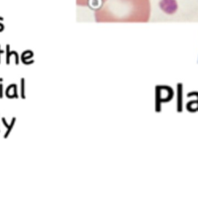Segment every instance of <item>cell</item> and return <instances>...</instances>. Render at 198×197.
<instances>
[{"instance_id": "obj_1", "label": "cell", "mask_w": 198, "mask_h": 197, "mask_svg": "<svg viewBox=\"0 0 198 197\" xmlns=\"http://www.w3.org/2000/svg\"><path fill=\"white\" fill-rule=\"evenodd\" d=\"M150 0H105L95 8L97 22H148Z\"/></svg>"}, {"instance_id": "obj_2", "label": "cell", "mask_w": 198, "mask_h": 197, "mask_svg": "<svg viewBox=\"0 0 198 197\" xmlns=\"http://www.w3.org/2000/svg\"><path fill=\"white\" fill-rule=\"evenodd\" d=\"M105 0H78V3L81 5H86L91 8H97Z\"/></svg>"}, {"instance_id": "obj_3", "label": "cell", "mask_w": 198, "mask_h": 197, "mask_svg": "<svg viewBox=\"0 0 198 197\" xmlns=\"http://www.w3.org/2000/svg\"><path fill=\"white\" fill-rule=\"evenodd\" d=\"M6 47H7V58H6V63H7V65H9V63H10V56L11 54H14L15 55H16V65H18L19 64V56H18V54L16 51L10 52V51H9L10 46L9 45H7Z\"/></svg>"}, {"instance_id": "obj_4", "label": "cell", "mask_w": 198, "mask_h": 197, "mask_svg": "<svg viewBox=\"0 0 198 197\" xmlns=\"http://www.w3.org/2000/svg\"><path fill=\"white\" fill-rule=\"evenodd\" d=\"M3 123H4V124H5V127H7V128H8L7 132H6L5 135H4V137H5V138H6V137H7L8 135H9V134H10V130H11V129H12V127H13V124H14L15 121H16V118H13V119H12V123H11V124H10V127L8 126L7 123H5V119H4V118H3Z\"/></svg>"}, {"instance_id": "obj_5", "label": "cell", "mask_w": 198, "mask_h": 197, "mask_svg": "<svg viewBox=\"0 0 198 197\" xmlns=\"http://www.w3.org/2000/svg\"><path fill=\"white\" fill-rule=\"evenodd\" d=\"M22 98L24 99L25 95H24V78H22Z\"/></svg>"}, {"instance_id": "obj_6", "label": "cell", "mask_w": 198, "mask_h": 197, "mask_svg": "<svg viewBox=\"0 0 198 197\" xmlns=\"http://www.w3.org/2000/svg\"><path fill=\"white\" fill-rule=\"evenodd\" d=\"M0 98H3V85H0Z\"/></svg>"}, {"instance_id": "obj_7", "label": "cell", "mask_w": 198, "mask_h": 197, "mask_svg": "<svg viewBox=\"0 0 198 197\" xmlns=\"http://www.w3.org/2000/svg\"><path fill=\"white\" fill-rule=\"evenodd\" d=\"M0 53H3V51H1V50H0Z\"/></svg>"}]
</instances>
